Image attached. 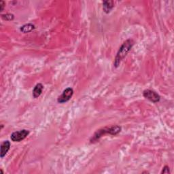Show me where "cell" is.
Returning <instances> with one entry per match:
<instances>
[{
  "label": "cell",
  "instance_id": "7",
  "mask_svg": "<svg viewBox=\"0 0 174 174\" xmlns=\"http://www.w3.org/2000/svg\"><path fill=\"white\" fill-rule=\"evenodd\" d=\"M43 88L44 87L42 84L39 83L36 84L33 90V97H34V98H38V97L40 96L42 93V91H43Z\"/></svg>",
  "mask_w": 174,
  "mask_h": 174
},
{
  "label": "cell",
  "instance_id": "5",
  "mask_svg": "<svg viewBox=\"0 0 174 174\" xmlns=\"http://www.w3.org/2000/svg\"><path fill=\"white\" fill-rule=\"evenodd\" d=\"M143 97L145 98L148 99V100L150 101V102H153V103H157L158 102H159L160 100V96L158 94L154 92V91H152V90H146L143 91Z\"/></svg>",
  "mask_w": 174,
  "mask_h": 174
},
{
  "label": "cell",
  "instance_id": "11",
  "mask_svg": "<svg viewBox=\"0 0 174 174\" xmlns=\"http://www.w3.org/2000/svg\"><path fill=\"white\" fill-rule=\"evenodd\" d=\"M169 168L168 166H165L164 167V168L163 169V171L161 172V173H169Z\"/></svg>",
  "mask_w": 174,
  "mask_h": 174
},
{
  "label": "cell",
  "instance_id": "6",
  "mask_svg": "<svg viewBox=\"0 0 174 174\" xmlns=\"http://www.w3.org/2000/svg\"><path fill=\"white\" fill-rule=\"evenodd\" d=\"M10 148V142L9 141H5L1 145V158H4L7 154Z\"/></svg>",
  "mask_w": 174,
  "mask_h": 174
},
{
  "label": "cell",
  "instance_id": "8",
  "mask_svg": "<svg viewBox=\"0 0 174 174\" xmlns=\"http://www.w3.org/2000/svg\"><path fill=\"white\" fill-rule=\"evenodd\" d=\"M103 10L105 11V13H109V12L112 10V9L114 7V4L112 1H105L103 2Z\"/></svg>",
  "mask_w": 174,
  "mask_h": 174
},
{
  "label": "cell",
  "instance_id": "3",
  "mask_svg": "<svg viewBox=\"0 0 174 174\" xmlns=\"http://www.w3.org/2000/svg\"><path fill=\"white\" fill-rule=\"evenodd\" d=\"M29 134V131L26 129H23L19 131H15L12 133L10 136V139L13 142H19L22 141L24 139H25L27 136Z\"/></svg>",
  "mask_w": 174,
  "mask_h": 174
},
{
  "label": "cell",
  "instance_id": "4",
  "mask_svg": "<svg viewBox=\"0 0 174 174\" xmlns=\"http://www.w3.org/2000/svg\"><path fill=\"white\" fill-rule=\"evenodd\" d=\"M74 94V90L72 88H68L63 91L62 94L58 98V102L60 103H63L68 102L72 98V97Z\"/></svg>",
  "mask_w": 174,
  "mask_h": 174
},
{
  "label": "cell",
  "instance_id": "1",
  "mask_svg": "<svg viewBox=\"0 0 174 174\" xmlns=\"http://www.w3.org/2000/svg\"><path fill=\"white\" fill-rule=\"evenodd\" d=\"M134 44V42L133 39H129L125 41L121 47L119 48V50L117 53V56L115 58L114 61V66L116 68L119 66L122 61L124 59V58L127 56V54L129 53L131 48H132Z\"/></svg>",
  "mask_w": 174,
  "mask_h": 174
},
{
  "label": "cell",
  "instance_id": "9",
  "mask_svg": "<svg viewBox=\"0 0 174 174\" xmlns=\"http://www.w3.org/2000/svg\"><path fill=\"white\" fill-rule=\"evenodd\" d=\"M33 29H34V25H33L32 24H27V25L21 27L20 31L23 33H29Z\"/></svg>",
  "mask_w": 174,
  "mask_h": 174
},
{
  "label": "cell",
  "instance_id": "2",
  "mask_svg": "<svg viewBox=\"0 0 174 174\" xmlns=\"http://www.w3.org/2000/svg\"><path fill=\"white\" fill-rule=\"evenodd\" d=\"M121 131V127L119 126H114L111 127L109 128L106 127L104 129H100L97 131V132L94 133V135L92 139L91 140V142L93 141H97V139H99L101 137L104 135L105 134H110V135H117L118 133H120Z\"/></svg>",
  "mask_w": 174,
  "mask_h": 174
},
{
  "label": "cell",
  "instance_id": "10",
  "mask_svg": "<svg viewBox=\"0 0 174 174\" xmlns=\"http://www.w3.org/2000/svg\"><path fill=\"white\" fill-rule=\"evenodd\" d=\"M2 17L3 19H4L6 20H11L14 19V15L10 14H7L2 15Z\"/></svg>",
  "mask_w": 174,
  "mask_h": 174
},
{
  "label": "cell",
  "instance_id": "12",
  "mask_svg": "<svg viewBox=\"0 0 174 174\" xmlns=\"http://www.w3.org/2000/svg\"><path fill=\"white\" fill-rule=\"evenodd\" d=\"M4 6H5V3L3 1H0V11H3L4 10Z\"/></svg>",
  "mask_w": 174,
  "mask_h": 174
}]
</instances>
